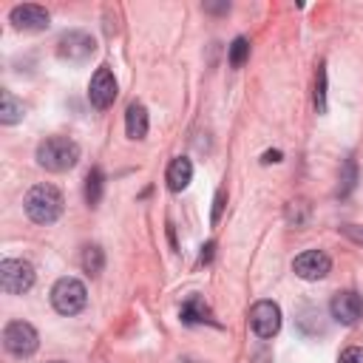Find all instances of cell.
<instances>
[{
	"label": "cell",
	"instance_id": "1",
	"mask_svg": "<svg viewBox=\"0 0 363 363\" xmlns=\"http://www.w3.org/2000/svg\"><path fill=\"white\" fill-rule=\"evenodd\" d=\"M79 162V145L68 136H45L37 145V164L51 173H65Z\"/></svg>",
	"mask_w": 363,
	"mask_h": 363
},
{
	"label": "cell",
	"instance_id": "2",
	"mask_svg": "<svg viewBox=\"0 0 363 363\" xmlns=\"http://www.w3.org/2000/svg\"><path fill=\"white\" fill-rule=\"evenodd\" d=\"M62 193L54 187V184H34L26 199H23V207H26V216L34 221V224H51L60 218L62 213Z\"/></svg>",
	"mask_w": 363,
	"mask_h": 363
},
{
	"label": "cell",
	"instance_id": "3",
	"mask_svg": "<svg viewBox=\"0 0 363 363\" xmlns=\"http://www.w3.org/2000/svg\"><path fill=\"white\" fill-rule=\"evenodd\" d=\"M85 303H88V289L79 278L65 275L51 286V306L60 315H77L85 309Z\"/></svg>",
	"mask_w": 363,
	"mask_h": 363
},
{
	"label": "cell",
	"instance_id": "4",
	"mask_svg": "<svg viewBox=\"0 0 363 363\" xmlns=\"http://www.w3.org/2000/svg\"><path fill=\"white\" fill-rule=\"evenodd\" d=\"M3 346L9 354L14 357H31L40 346V337H37V329L26 320H9L6 329H3Z\"/></svg>",
	"mask_w": 363,
	"mask_h": 363
},
{
	"label": "cell",
	"instance_id": "5",
	"mask_svg": "<svg viewBox=\"0 0 363 363\" xmlns=\"http://www.w3.org/2000/svg\"><path fill=\"white\" fill-rule=\"evenodd\" d=\"M34 284V267L23 258H3L0 264V286L9 295H23Z\"/></svg>",
	"mask_w": 363,
	"mask_h": 363
},
{
	"label": "cell",
	"instance_id": "6",
	"mask_svg": "<svg viewBox=\"0 0 363 363\" xmlns=\"http://www.w3.org/2000/svg\"><path fill=\"white\" fill-rule=\"evenodd\" d=\"M116 77H113V71L108 68V65H99L96 71H94V77H91V85H88V99H91V105L96 108V111H108L111 105H113V99H116Z\"/></svg>",
	"mask_w": 363,
	"mask_h": 363
},
{
	"label": "cell",
	"instance_id": "7",
	"mask_svg": "<svg viewBox=\"0 0 363 363\" xmlns=\"http://www.w3.org/2000/svg\"><path fill=\"white\" fill-rule=\"evenodd\" d=\"M94 51H96L94 37H91L88 31H79V28L65 31V34L60 37V43H57V54H60L62 60H71V62H82V60H88Z\"/></svg>",
	"mask_w": 363,
	"mask_h": 363
},
{
	"label": "cell",
	"instance_id": "8",
	"mask_svg": "<svg viewBox=\"0 0 363 363\" xmlns=\"http://www.w3.org/2000/svg\"><path fill=\"white\" fill-rule=\"evenodd\" d=\"M250 326L264 340L272 337V335H278V329H281V309H278V303L275 301H258V303H252V309H250Z\"/></svg>",
	"mask_w": 363,
	"mask_h": 363
},
{
	"label": "cell",
	"instance_id": "9",
	"mask_svg": "<svg viewBox=\"0 0 363 363\" xmlns=\"http://www.w3.org/2000/svg\"><path fill=\"white\" fill-rule=\"evenodd\" d=\"M292 269H295V275L303 278V281H320V278L329 275L332 258H329L323 250H306V252H301V255L292 261Z\"/></svg>",
	"mask_w": 363,
	"mask_h": 363
},
{
	"label": "cell",
	"instance_id": "10",
	"mask_svg": "<svg viewBox=\"0 0 363 363\" xmlns=\"http://www.w3.org/2000/svg\"><path fill=\"white\" fill-rule=\"evenodd\" d=\"M329 312L337 323L343 326H354L360 318H363V295H357L354 289H343L332 298L329 303Z\"/></svg>",
	"mask_w": 363,
	"mask_h": 363
},
{
	"label": "cell",
	"instance_id": "11",
	"mask_svg": "<svg viewBox=\"0 0 363 363\" xmlns=\"http://www.w3.org/2000/svg\"><path fill=\"white\" fill-rule=\"evenodd\" d=\"M9 20H11V26L17 28V31H43V28H48V11L43 9V6H37V3H23V6H14L11 9V14H9Z\"/></svg>",
	"mask_w": 363,
	"mask_h": 363
},
{
	"label": "cell",
	"instance_id": "12",
	"mask_svg": "<svg viewBox=\"0 0 363 363\" xmlns=\"http://www.w3.org/2000/svg\"><path fill=\"white\" fill-rule=\"evenodd\" d=\"M164 179H167V187H170L173 193L184 190V187L190 184V179H193V162H190L187 156H176V159L167 164Z\"/></svg>",
	"mask_w": 363,
	"mask_h": 363
},
{
	"label": "cell",
	"instance_id": "13",
	"mask_svg": "<svg viewBox=\"0 0 363 363\" xmlns=\"http://www.w3.org/2000/svg\"><path fill=\"white\" fill-rule=\"evenodd\" d=\"M147 111L142 102H130L125 111V133L128 139H145L147 136Z\"/></svg>",
	"mask_w": 363,
	"mask_h": 363
},
{
	"label": "cell",
	"instance_id": "14",
	"mask_svg": "<svg viewBox=\"0 0 363 363\" xmlns=\"http://www.w3.org/2000/svg\"><path fill=\"white\" fill-rule=\"evenodd\" d=\"M182 320L184 323H204V320H210V306L199 295H190L182 303Z\"/></svg>",
	"mask_w": 363,
	"mask_h": 363
},
{
	"label": "cell",
	"instance_id": "15",
	"mask_svg": "<svg viewBox=\"0 0 363 363\" xmlns=\"http://www.w3.org/2000/svg\"><path fill=\"white\" fill-rule=\"evenodd\" d=\"M20 119H23V102H17V96L11 91H0V122L14 125Z\"/></svg>",
	"mask_w": 363,
	"mask_h": 363
},
{
	"label": "cell",
	"instance_id": "16",
	"mask_svg": "<svg viewBox=\"0 0 363 363\" xmlns=\"http://www.w3.org/2000/svg\"><path fill=\"white\" fill-rule=\"evenodd\" d=\"M102 187H105V176L99 167H91L88 176H85V201L88 207H96L99 199H102Z\"/></svg>",
	"mask_w": 363,
	"mask_h": 363
},
{
	"label": "cell",
	"instance_id": "17",
	"mask_svg": "<svg viewBox=\"0 0 363 363\" xmlns=\"http://www.w3.org/2000/svg\"><path fill=\"white\" fill-rule=\"evenodd\" d=\"M102 267H105V252H102V247L88 244V247L82 250V269H85L88 275H99Z\"/></svg>",
	"mask_w": 363,
	"mask_h": 363
},
{
	"label": "cell",
	"instance_id": "18",
	"mask_svg": "<svg viewBox=\"0 0 363 363\" xmlns=\"http://www.w3.org/2000/svg\"><path fill=\"white\" fill-rule=\"evenodd\" d=\"M306 218H309V204H306L303 199H295V201H289V204H286V221H289V224L303 227V224H306Z\"/></svg>",
	"mask_w": 363,
	"mask_h": 363
},
{
	"label": "cell",
	"instance_id": "19",
	"mask_svg": "<svg viewBox=\"0 0 363 363\" xmlns=\"http://www.w3.org/2000/svg\"><path fill=\"white\" fill-rule=\"evenodd\" d=\"M250 57V40L247 37H235L233 45H230V65L233 68H241Z\"/></svg>",
	"mask_w": 363,
	"mask_h": 363
},
{
	"label": "cell",
	"instance_id": "20",
	"mask_svg": "<svg viewBox=\"0 0 363 363\" xmlns=\"http://www.w3.org/2000/svg\"><path fill=\"white\" fill-rule=\"evenodd\" d=\"M315 108L318 113H326V65H318V85H315Z\"/></svg>",
	"mask_w": 363,
	"mask_h": 363
},
{
	"label": "cell",
	"instance_id": "21",
	"mask_svg": "<svg viewBox=\"0 0 363 363\" xmlns=\"http://www.w3.org/2000/svg\"><path fill=\"white\" fill-rule=\"evenodd\" d=\"M354 179H357V167L352 159H346V173H343V184H340V196H346L352 187H354Z\"/></svg>",
	"mask_w": 363,
	"mask_h": 363
},
{
	"label": "cell",
	"instance_id": "22",
	"mask_svg": "<svg viewBox=\"0 0 363 363\" xmlns=\"http://www.w3.org/2000/svg\"><path fill=\"white\" fill-rule=\"evenodd\" d=\"M337 363H363V349H360V346H349V349H343L340 357H337Z\"/></svg>",
	"mask_w": 363,
	"mask_h": 363
},
{
	"label": "cell",
	"instance_id": "23",
	"mask_svg": "<svg viewBox=\"0 0 363 363\" xmlns=\"http://www.w3.org/2000/svg\"><path fill=\"white\" fill-rule=\"evenodd\" d=\"M224 201H227V190H224V187H218V193H216V201H213V216H210V221H213V224H218V218H221V210H224Z\"/></svg>",
	"mask_w": 363,
	"mask_h": 363
},
{
	"label": "cell",
	"instance_id": "24",
	"mask_svg": "<svg viewBox=\"0 0 363 363\" xmlns=\"http://www.w3.org/2000/svg\"><path fill=\"white\" fill-rule=\"evenodd\" d=\"M340 230H343V235H346V238H352V241L363 244V227H360V224H346V227H340Z\"/></svg>",
	"mask_w": 363,
	"mask_h": 363
},
{
	"label": "cell",
	"instance_id": "25",
	"mask_svg": "<svg viewBox=\"0 0 363 363\" xmlns=\"http://www.w3.org/2000/svg\"><path fill=\"white\" fill-rule=\"evenodd\" d=\"M213 250H216L213 241H207V244L201 247V264H210V261H213Z\"/></svg>",
	"mask_w": 363,
	"mask_h": 363
},
{
	"label": "cell",
	"instance_id": "26",
	"mask_svg": "<svg viewBox=\"0 0 363 363\" xmlns=\"http://www.w3.org/2000/svg\"><path fill=\"white\" fill-rule=\"evenodd\" d=\"M264 162H267V164H269V162H281V153H278V150H267V153H264Z\"/></svg>",
	"mask_w": 363,
	"mask_h": 363
},
{
	"label": "cell",
	"instance_id": "27",
	"mask_svg": "<svg viewBox=\"0 0 363 363\" xmlns=\"http://www.w3.org/2000/svg\"><path fill=\"white\" fill-rule=\"evenodd\" d=\"M204 9H207V11H230V6H227V3H221V6H210V3H207Z\"/></svg>",
	"mask_w": 363,
	"mask_h": 363
},
{
	"label": "cell",
	"instance_id": "28",
	"mask_svg": "<svg viewBox=\"0 0 363 363\" xmlns=\"http://www.w3.org/2000/svg\"><path fill=\"white\" fill-rule=\"evenodd\" d=\"M51 363H65V360H51Z\"/></svg>",
	"mask_w": 363,
	"mask_h": 363
}]
</instances>
